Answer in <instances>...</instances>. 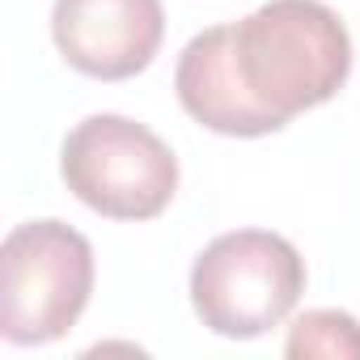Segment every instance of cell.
<instances>
[{"label": "cell", "instance_id": "cell-1", "mask_svg": "<svg viewBox=\"0 0 360 360\" xmlns=\"http://www.w3.org/2000/svg\"><path fill=\"white\" fill-rule=\"evenodd\" d=\"M233 60L255 102L288 123L343 89L352 34L322 0H267L233 26Z\"/></svg>", "mask_w": 360, "mask_h": 360}, {"label": "cell", "instance_id": "cell-2", "mask_svg": "<svg viewBox=\"0 0 360 360\" xmlns=\"http://www.w3.org/2000/svg\"><path fill=\"white\" fill-rule=\"evenodd\" d=\"M305 292V259L271 229L212 238L191 267V305L212 335L259 339L280 326Z\"/></svg>", "mask_w": 360, "mask_h": 360}, {"label": "cell", "instance_id": "cell-3", "mask_svg": "<svg viewBox=\"0 0 360 360\" xmlns=\"http://www.w3.org/2000/svg\"><path fill=\"white\" fill-rule=\"evenodd\" d=\"M94 292V246L64 221H26L0 246V335L18 347L64 339Z\"/></svg>", "mask_w": 360, "mask_h": 360}, {"label": "cell", "instance_id": "cell-4", "mask_svg": "<svg viewBox=\"0 0 360 360\" xmlns=\"http://www.w3.org/2000/svg\"><path fill=\"white\" fill-rule=\"evenodd\" d=\"M60 174L85 208L110 221H153L178 191V157L127 115L81 119L64 136Z\"/></svg>", "mask_w": 360, "mask_h": 360}, {"label": "cell", "instance_id": "cell-5", "mask_svg": "<svg viewBox=\"0 0 360 360\" xmlns=\"http://www.w3.org/2000/svg\"><path fill=\"white\" fill-rule=\"evenodd\" d=\"M51 39L60 56L98 81L144 72L165 39L161 0H56Z\"/></svg>", "mask_w": 360, "mask_h": 360}, {"label": "cell", "instance_id": "cell-6", "mask_svg": "<svg viewBox=\"0 0 360 360\" xmlns=\"http://www.w3.org/2000/svg\"><path fill=\"white\" fill-rule=\"evenodd\" d=\"M174 89L183 110L221 131V136H271L284 127L280 115H271L263 102H255V94L246 89L238 60H233V26H208L204 34H195L174 68Z\"/></svg>", "mask_w": 360, "mask_h": 360}, {"label": "cell", "instance_id": "cell-7", "mask_svg": "<svg viewBox=\"0 0 360 360\" xmlns=\"http://www.w3.org/2000/svg\"><path fill=\"white\" fill-rule=\"evenodd\" d=\"M284 352L288 356H326V360L360 356V322L343 309H309L292 322Z\"/></svg>", "mask_w": 360, "mask_h": 360}]
</instances>
